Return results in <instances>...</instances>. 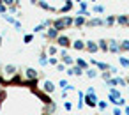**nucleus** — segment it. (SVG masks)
I'll list each match as a JSON object with an SVG mask.
<instances>
[{"mask_svg": "<svg viewBox=\"0 0 129 115\" xmlns=\"http://www.w3.org/2000/svg\"><path fill=\"white\" fill-rule=\"evenodd\" d=\"M60 94H62V97H64V99H67V96H69V92H67V90H62Z\"/></svg>", "mask_w": 129, "mask_h": 115, "instance_id": "obj_50", "label": "nucleus"}, {"mask_svg": "<svg viewBox=\"0 0 129 115\" xmlns=\"http://www.w3.org/2000/svg\"><path fill=\"white\" fill-rule=\"evenodd\" d=\"M73 20H74V16H58V18L53 20V28H57L58 32L66 30V28H71L73 27Z\"/></svg>", "mask_w": 129, "mask_h": 115, "instance_id": "obj_1", "label": "nucleus"}, {"mask_svg": "<svg viewBox=\"0 0 129 115\" xmlns=\"http://www.w3.org/2000/svg\"><path fill=\"white\" fill-rule=\"evenodd\" d=\"M73 108H74V106H73V103L66 99V101H64V110H66V111H73Z\"/></svg>", "mask_w": 129, "mask_h": 115, "instance_id": "obj_37", "label": "nucleus"}, {"mask_svg": "<svg viewBox=\"0 0 129 115\" xmlns=\"http://www.w3.org/2000/svg\"><path fill=\"white\" fill-rule=\"evenodd\" d=\"M92 13H95V14H103V13H104V6H101V4H95V6L92 7Z\"/></svg>", "mask_w": 129, "mask_h": 115, "instance_id": "obj_27", "label": "nucleus"}, {"mask_svg": "<svg viewBox=\"0 0 129 115\" xmlns=\"http://www.w3.org/2000/svg\"><path fill=\"white\" fill-rule=\"evenodd\" d=\"M13 27L16 28V32H21V30H23V25H21V21H18V20L14 21V25H13Z\"/></svg>", "mask_w": 129, "mask_h": 115, "instance_id": "obj_42", "label": "nucleus"}, {"mask_svg": "<svg viewBox=\"0 0 129 115\" xmlns=\"http://www.w3.org/2000/svg\"><path fill=\"white\" fill-rule=\"evenodd\" d=\"M2 4L9 9L11 6H16V4H20V0H2Z\"/></svg>", "mask_w": 129, "mask_h": 115, "instance_id": "obj_30", "label": "nucleus"}, {"mask_svg": "<svg viewBox=\"0 0 129 115\" xmlns=\"http://www.w3.org/2000/svg\"><path fill=\"white\" fill-rule=\"evenodd\" d=\"M80 7H81V9H87V7H88V4L85 2V0H81V2H80Z\"/></svg>", "mask_w": 129, "mask_h": 115, "instance_id": "obj_48", "label": "nucleus"}, {"mask_svg": "<svg viewBox=\"0 0 129 115\" xmlns=\"http://www.w3.org/2000/svg\"><path fill=\"white\" fill-rule=\"evenodd\" d=\"M85 27H88V28H92V27H104V18H99V16H94V18H90V20H87V23H85Z\"/></svg>", "mask_w": 129, "mask_h": 115, "instance_id": "obj_5", "label": "nucleus"}, {"mask_svg": "<svg viewBox=\"0 0 129 115\" xmlns=\"http://www.w3.org/2000/svg\"><path fill=\"white\" fill-rule=\"evenodd\" d=\"M13 83H21L23 81V78H21V73H16L14 76H13V80H11Z\"/></svg>", "mask_w": 129, "mask_h": 115, "instance_id": "obj_36", "label": "nucleus"}, {"mask_svg": "<svg viewBox=\"0 0 129 115\" xmlns=\"http://www.w3.org/2000/svg\"><path fill=\"white\" fill-rule=\"evenodd\" d=\"M127 90H129V87H127Z\"/></svg>", "mask_w": 129, "mask_h": 115, "instance_id": "obj_57", "label": "nucleus"}, {"mask_svg": "<svg viewBox=\"0 0 129 115\" xmlns=\"http://www.w3.org/2000/svg\"><path fill=\"white\" fill-rule=\"evenodd\" d=\"M32 41H34V34H25V36H23V43H25V44H30Z\"/></svg>", "mask_w": 129, "mask_h": 115, "instance_id": "obj_33", "label": "nucleus"}, {"mask_svg": "<svg viewBox=\"0 0 129 115\" xmlns=\"http://www.w3.org/2000/svg\"><path fill=\"white\" fill-rule=\"evenodd\" d=\"M2 20H4V21H7L9 25H14V21H16V18H14V16H11L9 13H6V14H2Z\"/></svg>", "mask_w": 129, "mask_h": 115, "instance_id": "obj_26", "label": "nucleus"}, {"mask_svg": "<svg viewBox=\"0 0 129 115\" xmlns=\"http://www.w3.org/2000/svg\"><path fill=\"white\" fill-rule=\"evenodd\" d=\"M115 21L120 27H129V14H118V16H115Z\"/></svg>", "mask_w": 129, "mask_h": 115, "instance_id": "obj_10", "label": "nucleus"}, {"mask_svg": "<svg viewBox=\"0 0 129 115\" xmlns=\"http://www.w3.org/2000/svg\"><path fill=\"white\" fill-rule=\"evenodd\" d=\"M99 74H101V78H103L104 81H108L110 78H113V74H111L110 71H103V73H99Z\"/></svg>", "mask_w": 129, "mask_h": 115, "instance_id": "obj_34", "label": "nucleus"}, {"mask_svg": "<svg viewBox=\"0 0 129 115\" xmlns=\"http://www.w3.org/2000/svg\"><path fill=\"white\" fill-rule=\"evenodd\" d=\"M37 6L41 7V9H44V11H50V13H58V9H55V7H51L46 0H37Z\"/></svg>", "mask_w": 129, "mask_h": 115, "instance_id": "obj_13", "label": "nucleus"}, {"mask_svg": "<svg viewBox=\"0 0 129 115\" xmlns=\"http://www.w3.org/2000/svg\"><path fill=\"white\" fill-rule=\"evenodd\" d=\"M71 43H73V39H71L69 36H66V34H60V36L55 39V44H57L58 48H66V50L71 48Z\"/></svg>", "mask_w": 129, "mask_h": 115, "instance_id": "obj_3", "label": "nucleus"}, {"mask_svg": "<svg viewBox=\"0 0 129 115\" xmlns=\"http://www.w3.org/2000/svg\"><path fill=\"white\" fill-rule=\"evenodd\" d=\"M124 80H125V83H127V87H129V74H127V76H125Z\"/></svg>", "mask_w": 129, "mask_h": 115, "instance_id": "obj_52", "label": "nucleus"}, {"mask_svg": "<svg viewBox=\"0 0 129 115\" xmlns=\"http://www.w3.org/2000/svg\"><path fill=\"white\" fill-rule=\"evenodd\" d=\"M39 87H41V90H43L44 94H48V96L57 90L55 81H51V80H48V78H46V80H41V81H39Z\"/></svg>", "mask_w": 129, "mask_h": 115, "instance_id": "obj_2", "label": "nucleus"}, {"mask_svg": "<svg viewBox=\"0 0 129 115\" xmlns=\"http://www.w3.org/2000/svg\"><path fill=\"white\" fill-rule=\"evenodd\" d=\"M76 16H83V18H90V16H92V13H90L88 9H80V11L76 13Z\"/></svg>", "mask_w": 129, "mask_h": 115, "instance_id": "obj_28", "label": "nucleus"}, {"mask_svg": "<svg viewBox=\"0 0 129 115\" xmlns=\"http://www.w3.org/2000/svg\"><path fill=\"white\" fill-rule=\"evenodd\" d=\"M85 23H87V18H83V16H74V20H73L74 28H81V27H85Z\"/></svg>", "mask_w": 129, "mask_h": 115, "instance_id": "obj_14", "label": "nucleus"}, {"mask_svg": "<svg viewBox=\"0 0 129 115\" xmlns=\"http://www.w3.org/2000/svg\"><path fill=\"white\" fill-rule=\"evenodd\" d=\"M108 103H111V104L115 106V103H117V99H115L113 96H110V94H108Z\"/></svg>", "mask_w": 129, "mask_h": 115, "instance_id": "obj_47", "label": "nucleus"}, {"mask_svg": "<svg viewBox=\"0 0 129 115\" xmlns=\"http://www.w3.org/2000/svg\"><path fill=\"white\" fill-rule=\"evenodd\" d=\"M64 6L62 7H58V14H67L71 9H73V6H74V2H73V0H64Z\"/></svg>", "mask_w": 129, "mask_h": 115, "instance_id": "obj_11", "label": "nucleus"}, {"mask_svg": "<svg viewBox=\"0 0 129 115\" xmlns=\"http://www.w3.org/2000/svg\"><path fill=\"white\" fill-rule=\"evenodd\" d=\"M90 2H95V0H90Z\"/></svg>", "mask_w": 129, "mask_h": 115, "instance_id": "obj_56", "label": "nucleus"}, {"mask_svg": "<svg viewBox=\"0 0 129 115\" xmlns=\"http://www.w3.org/2000/svg\"><path fill=\"white\" fill-rule=\"evenodd\" d=\"M4 73H6L7 76H14V74L18 73V67H16L14 64H6V66H4Z\"/></svg>", "mask_w": 129, "mask_h": 115, "instance_id": "obj_16", "label": "nucleus"}, {"mask_svg": "<svg viewBox=\"0 0 129 115\" xmlns=\"http://www.w3.org/2000/svg\"><path fill=\"white\" fill-rule=\"evenodd\" d=\"M85 50H87V53H90V55H94V53H97V51H99V46H97V41H92V39H87V41H85Z\"/></svg>", "mask_w": 129, "mask_h": 115, "instance_id": "obj_7", "label": "nucleus"}, {"mask_svg": "<svg viewBox=\"0 0 129 115\" xmlns=\"http://www.w3.org/2000/svg\"><path fill=\"white\" fill-rule=\"evenodd\" d=\"M0 48H2V36H0Z\"/></svg>", "mask_w": 129, "mask_h": 115, "instance_id": "obj_54", "label": "nucleus"}, {"mask_svg": "<svg viewBox=\"0 0 129 115\" xmlns=\"http://www.w3.org/2000/svg\"><path fill=\"white\" fill-rule=\"evenodd\" d=\"M48 59H50V57H48V53H46V51H43V53L39 55V64L46 67V66H48Z\"/></svg>", "mask_w": 129, "mask_h": 115, "instance_id": "obj_23", "label": "nucleus"}, {"mask_svg": "<svg viewBox=\"0 0 129 115\" xmlns=\"http://www.w3.org/2000/svg\"><path fill=\"white\" fill-rule=\"evenodd\" d=\"M74 66H78L80 69H83V71H87L90 66H88V62L85 60V59H81V57H76L74 59Z\"/></svg>", "mask_w": 129, "mask_h": 115, "instance_id": "obj_15", "label": "nucleus"}, {"mask_svg": "<svg viewBox=\"0 0 129 115\" xmlns=\"http://www.w3.org/2000/svg\"><path fill=\"white\" fill-rule=\"evenodd\" d=\"M6 13H7V7L2 4V0H0V14H6Z\"/></svg>", "mask_w": 129, "mask_h": 115, "instance_id": "obj_46", "label": "nucleus"}, {"mask_svg": "<svg viewBox=\"0 0 129 115\" xmlns=\"http://www.w3.org/2000/svg\"><path fill=\"white\" fill-rule=\"evenodd\" d=\"M55 110H57V103H55V101H53V103H50V104H44V113H46V115L55 113Z\"/></svg>", "mask_w": 129, "mask_h": 115, "instance_id": "obj_19", "label": "nucleus"}, {"mask_svg": "<svg viewBox=\"0 0 129 115\" xmlns=\"http://www.w3.org/2000/svg\"><path fill=\"white\" fill-rule=\"evenodd\" d=\"M97 108H99L101 111H104V110L108 108V101H101V99H99V101H97Z\"/></svg>", "mask_w": 129, "mask_h": 115, "instance_id": "obj_35", "label": "nucleus"}, {"mask_svg": "<svg viewBox=\"0 0 129 115\" xmlns=\"http://www.w3.org/2000/svg\"><path fill=\"white\" fill-rule=\"evenodd\" d=\"M62 60V64L66 66V67H73L74 66V59L71 57V55H67V57H64V59H60Z\"/></svg>", "mask_w": 129, "mask_h": 115, "instance_id": "obj_20", "label": "nucleus"}, {"mask_svg": "<svg viewBox=\"0 0 129 115\" xmlns=\"http://www.w3.org/2000/svg\"><path fill=\"white\" fill-rule=\"evenodd\" d=\"M30 4H34V6H37V0H28Z\"/></svg>", "mask_w": 129, "mask_h": 115, "instance_id": "obj_53", "label": "nucleus"}, {"mask_svg": "<svg viewBox=\"0 0 129 115\" xmlns=\"http://www.w3.org/2000/svg\"><path fill=\"white\" fill-rule=\"evenodd\" d=\"M97 46H99L101 51L106 53V51H108V39H99V41H97Z\"/></svg>", "mask_w": 129, "mask_h": 115, "instance_id": "obj_21", "label": "nucleus"}, {"mask_svg": "<svg viewBox=\"0 0 129 115\" xmlns=\"http://www.w3.org/2000/svg\"><path fill=\"white\" fill-rule=\"evenodd\" d=\"M115 106H117V108H122V106H125V99H124V97H120V99H117V103H115Z\"/></svg>", "mask_w": 129, "mask_h": 115, "instance_id": "obj_44", "label": "nucleus"}, {"mask_svg": "<svg viewBox=\"0 0 129 115\" xmlns=\"http://www.w3.org/2000/svg\"><path fill=\"white\" fill-rule=\"evenodd\" d=\"M111 115H124V113H122V110H120V108L113 106V110H111Z\"/></svg>", "mask_w": 129, "mask_h": 115, "instance_id": "obj_45", "label": "nucleus"}, {"mask_svg": "<svg viewBox=\"0 0 129 115\" xmlns=\"http://www.w3.org/2000/svg\"><path fill=\"white\" fill-rule=\"evenodd\" d=\"M74 2H78V4H80V2H81V0H74Z\"/></svg>", "mask_w": 129, "mask_h": 115, "instance_id": "obj_55", "label": "nucleus"}, {"mask_svg": "<svg viewBox=\"0 0 129 115\" xmlns=\"http://www.w3.org/2000/svg\"><path fill=\"white\" fill-rule=\"evenodd\" d=\"M94 92H95L94 87H87V92H85V94H94Z\"/></svg>", "mask_w": 129, "mask_h": 115, "instance_id": "obj_49", "label": "nucleus"}, {"mask_svg": "<svg viewBox=\"0 0 129 115\" xmlns=\"http://www.w3.org/2000/svg\"><path fill=\"white\" fill-rule=\"evenodd\" d=\"M97 101H99V96L94 92V94H85L83 96V103L88 106V108H97Z\"/></svg>", "mask_w": 129, "mask_h": 115, "instance_id": "obj_4", "label": "nucleus"}, {"mask_svg": "<svg viewBox=\"0 0 129 115\" xmlns=\"http://www.w3.org/2000/svg\"><path fill=\"white\" fill-rule=\"evenodd\" d=\"M55 67H57V71H58V73H66V69H67V67H66L64 64H62V62H58V64H57Z\"/></svg>", "mask_w": 129, "mask_h": 115, "instance_id": "obj_43", "label": "nucleus"}, {"mask_svg": "<svg viewBox=\"0 0 129 115\" xmlns=\"http://www.w3.org/2000/svg\"><path fill=\"white\" fill-rule=\"evenodd\" d=\"M58 62H60L58 57H50V59H48V64H50V66H57Z\"/></svg>", "mask_w": 129, "mask_h": 115, "instance_id": "obj_38", "label": "nucleus"}, {"mask_svg": "<svg viewBox=\"0 0 129 115\" xmlns=\"http://www.w3.org/2000/svg\"><path fill=\"white\" fill-rule=\"evenodd\" d=\"M117 21H115V14H111V16H106L104 18V27H113Z\"/></svg>", "mask_w": 129, "mask_h": 115, "instance_id": "obj_22", "label": "nucleus"}, {"mask_svg": "<svg viewBox=\"0 0 129 115\" xmlns=\"http://www.w3.org/2000/svg\"><path fill=\"white\" fill-rule=\"evenodd\" d=\"M120 44V50L122 51H129V39H124L122 43H118Z\"/></svg>", "mask_w": 129, "mask_h": 115, "instance_id": "obj_32", "label": "nucleus"}, {"mask_svg": "<svg viewBox=\"0 0 129 115\" xmlns=\"http://www.w3.org/2000/svg\"><path fill=\"white\" fill-rule=\"evenodd\" d=\"M106 85H108V87H118V85H117V76L110 78V80L106 81Z\"/></svg>", "mask_w": 129, "mask_h": 115, "instance_id": "obj_39", "label": "nucleus"}, {"mask_svg": "<svg viewBox=\"0 0 129 115\" xmlns=\"http://www.w3.org/2000/svg\"><path fill=\"white\" fill-rule=\"evenodd\" d=\"M118 64H120L124 69H129V59H127V57H124V55H120V57H118Z\"/></svg>", "mask_w": 129, "mask_h": 115, "instance_id": "obj_25", "label": "nucleus"}, {"mask_svg": "<svg viewBox=\"0 0 129 115\" xmlns=\"http://www.w3.org/2000/svg\"><path fill=\"white\" fill-rule=\"evenodd\" d=\"M25 78H27L28 81H39V73H37V69L27 67V69H25Z\"/></svg>", "mask_w": 129, "mask_h": 115, "instance_id": "obj_8", "label": "nucleus"}, {"mask_svg": "<svg viewBox=\"0 0 129 115\" xmlns=\"http://www.w3.org/2000/svg\"><path fill=\"white\" fill-rule=\"evenodd\" d=\"M46 53H48V57H57L58 55V46L57 44H48L46 46Z\"/></svg>", "mask_w": 129, "mask_h": 115, "instance_id": "obj_17", "label": "nucleus"}, {"mask_svg": "<svg viewBox=\"0 0 129 115\" xmlns=\"http://www.w3.org/2000/svg\"><path fill=\"white\" fill-rule=\"evenodd\" d=\"M85 74H87V78H88V80H95V78L99 76V71H97L95 67H88V69L85 71Z\"/></svg>", "mask_w": 129, "mask_h": 115, "instance_id": "obj_18", "label": "nucleus"}, {"mask_svg": "<svg viewBox=\"0 0 129 115\" xmlns=\"http://www.w3.org/2000/svg\"><path fill=\"white\" fill-rule=\"evenodd\" d=\"M44 30H46V27H44L43 23H39V25H36V27H34V30H32V34L36 36V34H41V32H44Z\"/></svg>", "mask_w": 129, "mask_h": 115, "instance_id": "obj_29", "label": "nucleus"}, {"mask_svg": "<svg viewBox=\"0 0 129 115\" xmlns=\"http://www.w3.org/2000/svg\"><path fill=\"white\" fill-rule=\"evenodd\" d=\"M71 48L76 50V51H83V50H85V41H83V39H74V41L71 43Z\"/></svg>", "mask_w": 129, "mask_h": 115, "instance_id": "obj_12", "label": "nucleus"}, {"mask_svg": "<svg viewBox=\"0 0 129 115\" xmlns=\"http://www.w3.org/2000/svg\"><path fill=\"white\" fill-rule=\"evenodd\" d=\"M58 55H60V59H64V57L69 55V50H66V48H58Z\"/></svg>", "mask_w": 129, "mask_h": 115, "instance_id": "obj_41", "label": "nucleus"}, {"mask_svg": "<svg viewBox=\"0 0 129 115\" xmlns=\"http://www.w3.org/2000/svg\"><path fill=\"white\" fill-rule=\"evenodd\" d=\"M117 85H118V87H125V89H127V83H125V80H124L122 76H117Z\"/></svg>", "mask_w": 129, "mask_h": 115, "instance_id": "obj_40", "label": "nucleus"}, {"mask_svg": "<svg viewBox=\"0 0 129 115\" xmlns=\"http://www.w3.org/2000/svg\"><path fill=\"white\" fill-rule=\"evenodd\" d=\"M69 87V81L66 80V78H62V80H58V89H62V90H66Z\"/></svg>", "mask_w": 129, "mask_h": 115, "instance_id": "obj_31", "label": "nucleus"}, {"mask_svg": "<svg viewBox=\"0 0 129 115\" xmlns=\"http://www.w3.org/2000/svg\"><path fill=\"white\" fill-rule=\"evenodd\" d=\"M108 51L110 53H117V55H122V50H120V44L115 41V39H108Z\"/></svg>", "mask_w": 129, "mask_h": 115, "instance_id": "obj_9", "label": "nucleus"}, {"mask_svg": "<svg viewBox=\"0 0 129 115\" xmlns=\"http://www.w3.org/2000/svg\"><path fill=\"white\" fill-rule=\"evenodd\" d=\"M124 115H129V106H127V104L124 106Z\"/></svg>", "mask_w": 129, "mask_h": 115, "instance_id": "obj_51", "label": "nucleus"}, {"mask_svg": "<svg viewBox=\"0 0 129 115\" xmlns=\"http://www.w3.org/2000/svg\"><path fill=\"white\" fill-rule=\"evenodd\" d=\"M43 36H44V39H48V41H55V39L60 36V32H58L57 28H53V25H51L50 28H46V30H44V34H43Z\"/></svg>", "mask_w": 129, "mask_h": 115, "instance_id": "obj_6", "label": "nucleus"}, {"mask_svg": "<svg viewBox=\"0 0 129 115\" xmlns=\"http://www.w3.org/2000/svg\"><path fill=\"white\" fill-rule=\"evenodd\" d=\"M110 96H113L115 99H120L122 97V94H120V90L117 89V87H110V92H108Z\"/></svg>", "mask_w": 129, "mask_h": 115, "instance_id": "obj_24", "label": "nucleus"}]
</instances>
